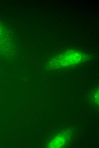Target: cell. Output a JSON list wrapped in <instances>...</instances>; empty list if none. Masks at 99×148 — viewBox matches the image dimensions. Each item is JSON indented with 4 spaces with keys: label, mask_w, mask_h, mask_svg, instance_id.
I'll list each match as a JSON object with an SVG mask.
<instances>
[{
    "label": "cell",
    "mask_w": 99,
    "mask_h": 148,
    "mask_svg": "<svg viewBox=\"0 0 99 148\" xmlns=\"http://www.w3.org/2000/svg\"><path fill=\"white\" fill-rule=\"evenodd\" d=\"M1 28H0V34L1 33Z\"/></svg>",
    "instance_id": "obj_1"
}]
</instances>
